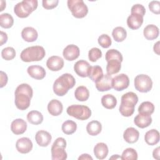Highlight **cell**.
Wrapping results in <instances>:
<instances>
[{
	"label": "cell",
	"mask_w": 160,
	"mask_h": 160,
	"mask_svg": "<svg viewBox=\"0 0 160 160\" xmlns=\"http://www.w3.org/2000/svg\"><path fill=\"white\" fill-rule=\"evenodd\" d=\"M14 24V19L9 13H3L0 15V26L1 27L9 29Z\"/></svg>",
	"instance_id": "836d02e7"
},
{
	"label": "cell",
	"mask_w": 160,
	"mask_h": 160,
	"mask_svg": "<svg viewBox=\"0 0 160 160\" xmlns=\"http://www.w3.org/2000/svg\"><path fill=\"white\" fill-rule=\"evenodd\" d=\"M143 23V16L137 13H131L128 17V26L133 30L139 29Z\"/></svg>",
	"instance_id": "e0dca14e"
},
{
	"label": "cell",
	"mask_w": 160,
	"mask_h": 160,
	"mask_svg": "<svg viewBox=\"0 0 160 160\" xmlns=\"http://www.w3.org/2000/svg\"><path fill=\"white\" fill-rule=\"evenodd\" d=\"M121 68V62L117 59H111L108 61L106 66V72L109 75L118 73Z\"/></svg>",
	"instance_id": "f546056e"
},
{
	"label": "cell",
	"mask_w": 160,
	"mask_h": 160,
	"mask_svg": "<svg viewBox=\"0 0 160 160\" xmlns=\"http://www.w3.org/2000/svg\"><path fill=\"white\" fill-rule=\"evenodd\" d=\"M108 146L104 142H98L94 148V154L96 158L100 160L105 159L108 154Z\"/></svg>",
	"instance_id": "cb8c5ba5"
},
{
	"label": "cell",
	"mask_w": 160,
	"mask_h": 160,
	"mask_svg": "<svg viewBox=\"0 0 160 160\" xmlns=\"http://www.w3.org/2000/svg\"><path fill=\"white\" fill-rule=\"evenodd\" d=\"M149 10L156 14L160 13V2L159 1H152L148 5Z\"/></svg>",
	"instance_id": "b9f144b4"
},
{
	"label": "cell",
	"mask_w": 160,
	"mask_h": 160,
	"mask_svg": "<svg viewBox=\"0 0 160 160\" xmlns=\"http://www.w3.org/2000/svg\"><path fill=\"white\" fill-rule=\"evenodd\" d=\"M102 130V125L98 121H92L88 123L86 126L87 132L92 136L99 134Z\"/></svg>",
	"instance_id": "4316f807"
},
{
	"label": "cell",
	"mask_w": 160,
	"mask_h": 160,
	"mask_svg": "<svg viewBox=\"0 0 160 160\" xmlns=\"http://www.w3.org/2000/svg\"><path fill=\"white\" fill-rule=\"evenodd\" d=\"M138 111L140 114L151 115L154 112V106L150 101H144L139 105Z\"/></svg>",
	"instance_id": "d590c367"
},
{
	"label": "cell",
	"mask_w": 160,
	"mask_h": 160,
	"mask_svg": "<svg viewBox=\"0 0 160 160\" xmlns=\"http://www.w3.org/2000/svg\"><path fill=\"white\" fill-rule=\"evenodd\" d=\"M96 89L101 92L107 91L112 88V78L108 74L103 76L95 82Z\"/></svg>",
	"instance_id": "8fae6325"
},
{
	"label": "cell",
	"mask_w": 160,
	"mask_h": 160,
	"mask_svg": "<svg viewBox=\"0 0 160 160\" xmlns=\"http://www.w3.org/2000/svg\"><path fill=\"white\" fill-rule=\"evenodd\" d=\"M138 102L137 94L133 92H128L124 94L121 98L119 112L122 116L129 117L134 112V108Z\"/></svg>",
	"instance_id": "3957f363"
},
{
	"label": "cell",
	"mask_w": 160,
	"mask_h": 160,
	"mask_svg": "<svg viewBox=\"0 0 160 160\" xmlns=\"http://www.w3.org/2000/svg\"><path fill=\"white\" fill-rule=\"evenodd\" d=\"M51 134L44 130L38 131L35 135V140L37 144L41 147L48 146L51 142Z\"/></svg>",
	"instance_id": "2e32d148"
},
{
	"label": "cell",
	"mask_w": 160,
	"mask_h": 160,
	"mask_svg": "<svg viewBox=\"0 0 160 160\" xmlns=\"http://www.w3.org/2000/svg\"><path fill=\"white\" fill-rule=\"evenodd\" d=\"M105 59L107 62L111 59H117L121 62H122L123 60V58L121 53L117 49H109L106 52Z\"/></svg>",
	"instance_id": "8d00e7d4"
},
{
	"label": "cell",
	"mask_w": 160,
	"mask_h": 160,
	"mask_svg": "<svg viewBox=\"0 0 160 160\" xmlns=\"http://www.w3.org/2000/svg\"><path fill=\"white\" fill-rule=\"evenodd\" d=\"M15 105L19 110H25L30 105L33 91L30 85L22 83L19 85L15 90Z\"/></svg>",
	"instance_id": "6da1fadb"
},
{
	"label": "cell",
	"mask_w": 160,
	"mask_h": 160,
	"mask_svg": "<svg viewBox=\"0 0 160 160\" xmlns=\"http://www.w3.org/2000/svg\"><path fill=\"white\" fill-rule=\"evenodd\" d=\"M152 122L151 115L139 113L134 119V123L138 128H145L148 127Z\"/></svg>",
	"instance_id": "603a6c76"
},
{
	"label": "cell",
	"mask_w": 160,
	"mask_h": 160,
	"mask_svg": "<svg viewBox=\"0 0 160 160\" xmlns=\"http://www.w3.org/2000/svg\"><path fill=\"white\" fill-rule=\"evenodd\" d=\"M80 54V50L78 46L74 44L68 45L62 51V55L66 60L72 61L76 59Z\"/></svg>",
	"instance_id": "5bb4252c"
},
{
	"label": "cell",
	"mask_w": 160,
	"mask_h": 160,
	"mask_svg": "<svg viewBox=\"0 0 160 160\" xmlns=\"http://www.w3.org/2000/svg\"><path fill=\"white\" fill-rule=\"evenodd\" d=\"M62 132L67 135H70L75 132L77 129L76 123L71 120H67L64 121L61 127Z\"/></svg>",
	"instance_id": "e575fe53"
},
{
	"label": "cell",
	"mask_w": 160,
	"mask_h": 160,
	"mask_svg": "<svg viewBox=\"0 0 160 160\" xmlns=\"http://www.w3.org/2000/svg\"><path fill=\"white\" fill-rule=\"evenodd\" d=\"M64 60L58 56H52L46 61L48 68L52 71H58L64 66Z\"/></svg>",
	"instance_id": "9a60e30c"
},
{
	"label": "cell",
	"mask_w": 160,
	"mask_h": 160,
	"mask_svg": "<svg viewBox=\"0 0 160 160\" xmlns=\"http://www.w3.org/2000/svg\"><path fill=\"white\" fill-rule=\"evenodd\" d=\"M28 74L32 78L38 80H41L46 76V71L44 68L39 65L30 66L27 69Z\"/></svg>",
	"instance_id": "ac0fdd59"
},
{
	"label": "cell",
	"mask_w": 160,
	"mask_h": 160,
	"mask_svg": "<svg viewBox=\"0 0 160 160\" xmlns=\"http://www.w3.org/2000/svg\"><path fill=\"white\" fill-rule=\"evenodd\" d=\"M0 76H1V81H0V88H2L5 86L8 82V78L7 74L3 72L2 71H0Z\"/></svg>",
	"instance_id": "f6af8a7d"
},
{
	"label": "cell",
	"mask_w": 160,
	"mask_h": 160,
	"mask_svg": "<svg viewBox=\"0 0 160 160\" xmlns=\"http://www.w3.org/2000/svg\"><path fill=\"white\" fill-rule=\"evenodd\" d=\"M27 119L31 124L38 125L41 124L43 121V116L39 111L33 110L28 113Z\"/></svg>",
	"instance_id": "83f0119b"
},
{
	"label": "cell",
	"mask_w": 160,
	"mask_h": 160,
	"mask_svg": "<svg viewBox=\"0 0 160 160\" xmlns=\"http://www.w3.org/2000/svg\"><path fill=\"white\" fill-rule=\"evenodd\" d=\"M121 158L123 160H136L138 159V153L134 149L128 148L124 150L122 153Z\"/></svg>",
	"instance_id": "74e56055"
},
{
	"label": "cell",
	"mask_w": 160,
	"mask_h": 160,
	"mask_svg": "<svg viewBox=\"0 0 160 160\" xmlns=\"http://www.w3.org/2000/svg\"><path fill=\"white\" fill-rule=\"evenodd\" d=\"M98 44L102 47L103 48H108L112 43L111 39L110 36H109L106 34H102L100 35L98 39Z\"/></svg>",
	"instance_id": "60d3db41"
},
{
	"label": "cell",
	"mask_w": 160,
	"mask_h": 160,
	"mask_svg": "<svg viewBox=\"0 0 160 160\" xmlns=\"http://www.w3.org/2000/svg\"><path fill=\"white\" fill-rule=\"evenodd\" d=\"M129 85V77L126 74H120L112 78V88L117 91H123Z\"/></svg>",
	"instance_id": "30bf717a"
},
{
	"label": "cell",
	"mask_w": 160,
	"mask_h": 160,
	"mask_svg": "<svg viewBox=\"0 0 160 160\" xmlns=\"http://www.w3.org/2000/svg\"><path fill=\"white\" fill-rule=\"evenodd\" d=\"M27 123L22 119H16L11 124V130L16 135L22 134L27 129Z\"/></svg>",
	"instance_id": "d6986e66"
},
{
	"label": "cell",
	"mask_w": 160,
	"mask_h": 160,
	"mask_svg": "<svg viewBox=\"0 0 160 160\" xmlns=\"http://www.w3.org/2000/svg\"><path fill=\"white\" fill-rule=\"evenodd\" d=\"M139 137V131L132 127L128 128L123 133V138L126 142L132 144L138 141Z\"/></svg>",
	"instance_id": "44dd1931"
},
{
	"label": "cell",
	"mask_w": 160,
	"mask_h": 160,
	"mask_svg": "<svg viewBox=\"0 0 160 160\" xmlns=\"http://www.w3.org/2000/svg\"><path fill=\"white\" fill-rule=\"evenodd\" d=\"M33 147L31 140L26 137L19 139L16 143V148L18 151L21 154H27L29 152Z\"/></svg>",
	"instance_id": "7c38bea8"
},
{
	"label": "cell",
	"mask_w": 160,
	"mask_h": 160,
	"mask_svg": "<svg viewBox=\"0 0 160 160\" xmlns=\"http://www.w3.org/2000/svg\"><path fill=\"white\" fill-rule=\"evenodd\" d=\"M131 13H133V12L137 13V14H139L144 17V16L145 15V13H146V9L144 7V6H142V4H136L132 6L131 9Z\"/></svg>",
	"instance_id": "7bdbcfd3"
},
{
	"label": "cell",
	"mask_w": 160,
	"mask_h": 160,
	"mask_svg": "<svg viewBox=\"0 0 160 160\" xmlns=\"http://www.w3.org/2000/svg\"><path fill=\"white\" fill-rule=\"evenodd\" d=\"M1 56L6 61L12 60L16 56V51L12 47H6L2 50Z\"/></svg>",
	"instance_id": "f35d334b"
},
{
	"label": "cell",
	"mask_w": 160,
	"mask_h": 160,
	"mask_svg": "<svg viewBox=\"0 0 160 160\" xmlns=\"http://www.w3.org/2000/svg\"><path fill=\"white\" fill-rule=\"evenodd\" d=\"M103 76V71L99 66H91L88 77L93 81L96 82Z\"/></svg>",
	"instance_id": "d6a6232c"
},
{
	"label": "cell",
	"mask_w": 160,
	"mask_h": 160,
	"mask_svg": "<svg viewBox=\"0 0 160 160\" xmlns=\"http://www.w3.org/2000/svg\"><path fill=\"white\" fill-rule=\"evenodd\" d=\"M101 104L105 108L112 109L116 107L117 104V99L113 95L107 94L101 98Z\"/></svg>",
	"instance_id": "f1b7e54d"
},
{
	"label": "cell",
	"mask_w": 160,
	"mask_h": 160,
	"mask_svg": "<svg viewBox=\"0 0 160 160\" xmlns=\"http://www.w3.org/2000/svg\"><path fill=\"white\" fill-rule=\"evenodd\" d=\"M66 112L68 115L81 121L86 120L91 116V110L90 108L84 105H71L67 108Z\"/></svg>",
	"instance_id": "52a82bcc"
},
{
	"label": "cell",
	"mask_w": 160,
	"mask_h": 160,
	"mask_svg": "<svg viewBox=\"0 0 160 160\" xmlns=\"http://www.w3.org/2000/svg\"><path fill=\"white\" fill-rule=\"evenodd\" d=\"M46 55L44 48L41 46L28 47L22 51L20 54L21 59L26 62L39 61L42 60Z\"/></svg>",
	"instance_id": "277c9868"
},
{
	"label": "cell",
	"mask_w": 160,
	"mask_h": 160,
	"mask_svg": "<svg viewBox=\"0 0 160 160\" xmlns=\"http://www.w3.org/2000/svg\"><path fill=\"white\" fill-rule=\"evenodd\" d=\"M76 84L74 78L69 73H65L58 78L53 84V91L57 96H63Z\"/></svg>",
	"instance_id": "7a4b0ae2"
},
{
	"label": "cell",
	"mask_w": 160,
	"mask_h": 160,
	"mask_svg": "<svg viewBox=\"0 0 160 160\" xmlns=\"http://www.w3.org/2000/svg\"><path fill=\"white\" fill-rule=\"evenodd\" d=\"M68 7L76 18H83L88 12V8L82 0H68Z\"/></svg>",
	"instance_id": "ba28073f"
},
{
	"label": "cell",
	"mask_w": 160,
	"mask_h": 160,
	"mask_svg": "<svg viewBox=\"0 0 160 160\" xmlns=\"http://www.w3.org/2000/svg\"><path fill=\"white\" fill-rule=\"evenodd\" d=\"M89 62L85 60H79L77 61L74 66V70L75 72L80 77H88L89 70L91 68Z\"/></svg>",
	"instance_id": "4fadbf2b"
},
{
	"label": "cell",
	"mask_w": 160,
	"mask_h": 160,
	"mask_svg": "<svg viewBox=\"0 0 160 160\" xmlns=\"http://www.w3.org/2000/svg\"><path fill=\"white\" fill-rule=\"evenodd\" d=\"M21 37L26 42H34L37 40L38 33L32 27H26L21 31Z\"/></svg>",
	"instance_id": "7402d4cb"
},
{
	"label": "cell",
	"mask_w": 160,
	"mask_h": 160,
	"mask_svg": "<svg viewBox=\"0 0 160 160\" xmlns=\"http://www.w3.org/2000/svg\"><path fill=\"white\" fill-rule=\"evenodd\" d=\"M153 50H154V52L157 54L158 55H159L160 53H159V41H158L156 43L154 44V46H153Z\"/></svg>",
	"instance_id": "681fc988"
},
{
	"label": "cell",
	"mask_w": 160,
	"mask_h": 160,
	"mask_svg": "<svg viewBox=\"0 0 160 160\" xmlns=\"http://www.w3.org/2000/svg\"><path fill=\"white\" fill-rule=\"evenodd\" d=\"M63 110V106L61 101L57 99L51 100L48 104V111L49 113L53 116H57L60 115Z\"/></svg>",
	"instance_id": "ffe728a7"
},
{
	"label": "cell",
	"mask_w": 160,
	"mask_h": 160,
	"mask_svg": "<svg viewBox=\"0 0 160 160\" xmlns=\"http://www.w3.org/2000/svg\"><path fill=\"white\" fill-rule=\"evenodd\" d=\"M146 142L150 146H154L159 141V132L158 130L152 129L147 131L144 135Z\"/></svg>",
	"instance_id": "484cf974"
},
{
	"label": "cell",
	"mask_w": 160,
	"mask_h": 160,
	"mask_svg": "<svg viewBox=\"0 0 160 160\" xmlns=\"http://www.w3.org/2000/svg\"><path fill=\"white\" fill-rule=\"evenodd\" d=\"M81 159H83V160H92V158L88 154H81L79 158H78V160H81Z\"/></svg>",
	"instance_id": "c3c4849f"
},
{
	"label": "cell",
	"mask_w": 160,
	"mask_h": 160,
	"mask_svg": "<svg viewBox=\"0 0 160 160\" xmlns=\"http://www.w3.org/2000/svg\"><path fill=\"white\" fill-rule=\"evenodd\" d=\"M1 43L0 46H2L4 44H5L8 41V35L6 32L1 31Z\"/></svg>",
	"instance_id": "bcb514c9"
},
{
	"label": "cell",
	"mask_w": 160,
	"mask_h": 160,
	"mask_svg": "<svg viewBox=\"0 0 160 160\" xmlns=\"http://www.w3.org/2000/svg\"><path fill=\"white\" fill-rule=\"evenodd\" d=\"M112 36L115 41L120 42L123 41L126 38L127 32L124 28L118 26L113 29Z\"/></svg>",
	"instance_id": "1f68e13d"
},
{
	"label": "cell",
	"mask_w": 160,
	"mask_h": 160,
	"mask_svg": "<svg viewBox=\"0 0 160 160\" xmlns=\"http://www.w3.org/2000/svg\"><path fill=\"white\" fill-rule=\"evenodd\" d=\"M109 159H115V160H116V159H122V158H121V156H119L118 154H114L112 156H111L109 158Z\"/></svg>",
	"instance_id": "f907efd6"
},
{
	"label": "cell",
	"mask_w": 160,
	"mask_h": 160,
	"mask_svg": "<svg viewBox=\"0 0 160 160\" xmlns=\"http://www.w3.org/2000/svg\"><path fill=\"white\" fill-rule=\"evenodd\" d=\"M66 141L64 138H58L53 142L51 151L52 160H65L68 158L67 152L65 151Z\"/></svg>",
	"instance_id": "8992f818"
},
{
	"label": "cell",
	"mask_w": 160,
	"mask_h": 160,
	"mask_svg": "<svg viewBox=\"0 0 160 160\" xmlns=\"http://www.w3.org/2000/svg\"><path fill=\"white\" fill-rule=\"evenodd\" d=\"M37 0H24L17 3L14 7L15 14L20 18L28 17L38 8Z\"/></svg>",
	"instance_id": "5b68a950"
},
{
	"label": "cell",
	"mask_w": 160,
	"mask_h": 160,
	"mask_svg": "<svg viewBox=\"0 0 160 160\" xmlns=\"http://www.w3.org/2000/svg\"><path fill=\"white\" fill-rule=\"evenodd\" d=\"M75 98L79 101H86L89 97V91L88 89L84 86H78L74 92Z\"/></svg>",
	"instance_id": "4dcf8cb0"
},
{
	"label": "cell",
	"mask_w": 160,
	"mask_h": 160,
	"mask_svg": "<svg viewBox=\"0 0 160 160\" xmlns=\"http://www.w3.org/2000/svg\"><path fill=\"white\" fill-rule=\"evenodd\" d=\"M159 34V28L154 24H149L146 26L143 30V34L148 40H153L156 39Z\"/></svg>",
	"instance_id": "d4e9b609"
},
{
	"label": "cell",
	"mask_w": 160,
	"mask_h": 160,
	"mask_svg": "<svg viewBox=\"0 0 160 160\" xmlns=\"http://www.w3.org/2000/svg\"><path fill=\"white\" fill-rule=\"evenodd\" d=\"M59 3L58 0H43L42 7L46 9H52L56 8Z\"/></svg>",
	"instance_id": "ee69618b"
},
{
	"label": "cell",
	"mask_w": 160,
	"mask_h": 160,
	"mask_svg": "<svg viewBox=\"0 0 160 160\" xmlns=\"http://www.w3.org/2000/svg\"><path fill=\"white\" fill-rule=\"evenodd\" d=\"M1 9H0V11H2L3 9L6 8V1H1Z\"/></svg>",
	"instance_id": "816d5d0a"
},
{
	"label": "cell",
	"mask_w": 160,
	"mask_h": 160,
	"mask_svg": "<svg viewBox=\"0 0 160 160\" xmlns=\"http://www.w3.org/2000/svg\"><path fill=\"white\" fill-rule=\"evenodd\" d=\"M102 57V52L98 48H92L88 52V58L91 62H96Z\"/></svg>",
	"instance_id": "ab89813d"
},
{
	"label": "cell",
	"mask_w": 160,
	"mask_h": 160,
	"mask_svg": "<svg viewBox=\"0 0 160 160\" xmlns=\"http://www.w3.org/2000/svg\"><path fill=\"white\" fill-rule=\"evenodd\" d=\"M159 151H160L159 147H157L156 149H154V151L152 152V156L154 159H159Z\"/></svg>",
	"instance_id": "7dc6e473"
},
{
	"label": "cell",
	"mask_w": 160,
	"mask_h": 160,
	"mask_svg": "<svg viewBox=\"0 0 160 160\" xmlns=\"http://www.w3.org/2000/svg\"><path fill=\"white\" fill-rule=\"evenodd\" d=\"M134 83L136 89L141 92H148L151 90L152 87L151 78L148 75L144 74L136 76Z\"/></svg>",
	"instance_id": "9c48e42d"
}]
</instances>
